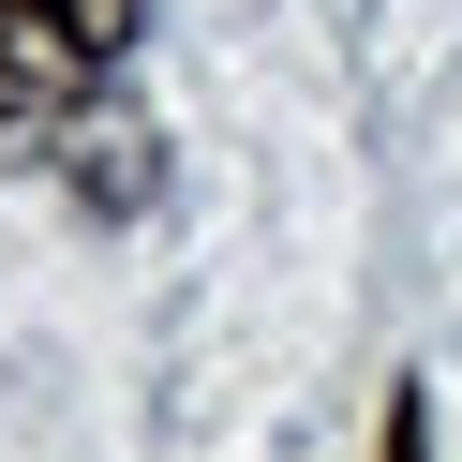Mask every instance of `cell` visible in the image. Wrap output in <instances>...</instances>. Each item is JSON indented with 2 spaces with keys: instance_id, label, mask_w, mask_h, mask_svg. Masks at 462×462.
<instances>
[{
  "instance_id": "6da1fadb",
  "label": "cell",
  "mask_w": 462,
  "mask_h": 462,
  "mask_svg": "<svg viewBox=\"0 0 462 462\" xmlns=\"http://www.w3.org/2000/svg\"><path fill=\"white\" fill-rule=\"evenodd\" d=\"M134 0H0V120H60L120 75Z\"/></svg>"
},
{
  "instance_id": "7a4b0ae2",
  "label": "cell",
  "mask_w": 462,
  "mask_h": 462,
  "mask_svg": "<svg viewBox=\"0 0 462 462\" xmlns=\"http://www.w3.org/2000/svg\"><path fill=\"white\" fill-rule=\"evenodd\" d=\"M388 462H432V402L418 388H388Z\"/></svg>"
}]
</instances>
